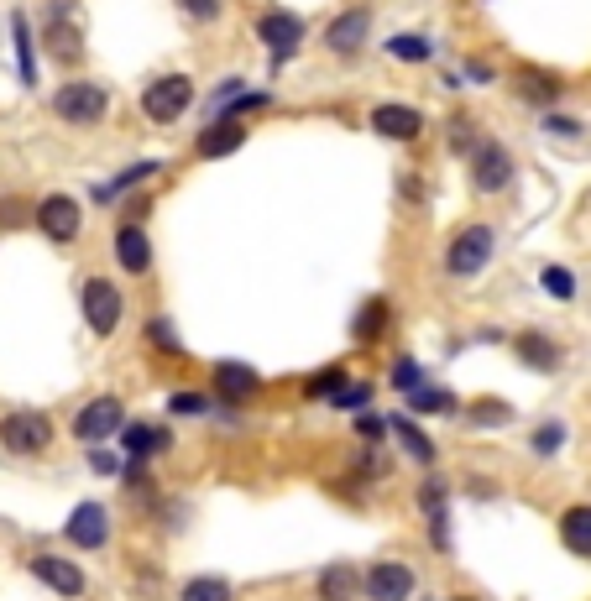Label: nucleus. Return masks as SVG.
<instances>
[{
    "label": "nucleus",
    "instance_id": "nucleus-1",
    "mask_svg": "<svg viewBox=\"0 0 591 601\" xmlns=\"http://www.w3.org/2000/svg\"><path fill=\"white\" fill-rule=\"evenodd\" d=\"M189 105H194L189 74H163V79H152L142 89V115H147V121H157V126H173Z\"/></svg>",
    "mask_w": 591,
    "mask_h": 601
},
{
    "label": "nucleus",
    "instance_id": "nucleus-2",
    "mask_svg": "<svg viewBox=\"0 0 591 601\" xmlns=\"http://www.w3.org/2000/svg\"><path fill=\"white\" fill-rule=\"evenodd\" d=\"M79 309H84V325H89V330L110 335V330L121 325L126 298H121V288L110 283V277H84V283H79Z\"/></svg>",
    "mask_w": 591,
    "mask_h": 601
},
{
    "label": "nucleus",
    "instance_id": "nucleus-3",
    "mask_svg": "<svg viewBox=\"0 0 591 601\" xmlns=\"http://www.w3.org/2000/svg\"><path fill=\"white\" fill-rule=\"evenodd\" d=\"M0 445L16 450V455H42L53 445V419L37 413V408H16V413L0 419Z\"/></svg>",
    "mask_w": 591,
    "mask_h": 601
},
{
    "label": "nucleus",
    "instance_id": "nucleus-4",
    "mask_svg": "<svg viewBox=\"0 0 591 601\" xmlns=\"http://www.w3.org/2000/svg\"><path fill=\"white\" fill-rule=\"evenodd\" d=\"M105 110H110L105 89L89 84V79H74V84H63L58 95H53V115H58V121H68V126H100Z\"/></svg>",
    "mask_w": 591,
    "mask_h": 601
},
{
    "label": "nucleus",
    "instance_id": "nucleus-5",
    "mask_svg": "<svg viewBox=\"0 0 591 601\" xmlns=\"http://www.w3.org/2000/svg\"><path fill=\"white\" fill-rule=\"evenodd\" d=\"M492 246H497L492 225H466V230H456L450 246H445V272H450V277H476V272L487 267Z\"/></svg>",
    "mask_w": 591,
    "mask_h": 601
},
{
    "label": "nucleus",
    "instance_id": "nucleus-6",
    "mask_svg": "<svg viewBox=\"0 0 591 601\" xmlns=\"http://www.w3.org/2000/svg\"><path fill=\"white\" fill-rule=\"evenodd\" d=\"M257 42L267 48L272 68H283L293 53L304 48V16H293V11H262V16H257Z\"/></svg>",
    "mask_w": 591,
    "mask_h": 601
},
{
    "label": "nucleus",
    "instance_id": "nucleus-7",
    "mask_svg": "<svg viewBox=\"0 0 591 601\" xmlns=\"http://www.w3.org/2000/svg\"><path fill=\"white\" fill-rule=\"evenodd\" d=\"M32 220H37V230H42L48 241L68 246V241L79 236V225H84V210H79V199H68V194H48V199L37 204Z\"/></svg>",
    "mask_w": 591,
    "mask_h": 601
},
{
    "label": "nucleus",
    "instance_id": "nucleus-8",
    "mask_svg": "<svg viewBox=\"0 0 591 601\" xmlns=\"http://www.w3.org/2000/svg\"><path fill=\"white\" fill-rule=\"evenodd\" d=\"M63 11H68V0H58L53 21L42 27V48H48V58H53V63L79 68V63H84V32H79V21H68Z\"/></svg>",
    "mask_w": 591,
    "mask_h": 601
},
{
    "label": "nucleus",
    "instance_id": "nucleus-9",
    "mask_svg": "<svg viewBox=\"0 0 591 601\" xmlns=\"http://www.w3.org/2000/svg\"><path fill=\"white\" fill-rule=\"evenodd\" d=\"M466 163H471V183H476L482 194H503L508 183H513V152L497 147V142H482V147L466 157Z\"/></svg>",
    "mask_w": 591,
    "mask_h": 601
},
{
    "label": "nucleus",
    "instance_id": "nucleus-10",
    "mask_svg": "<svg viewBox=\"0 0 591 601\" xmlns=\"http://www.w3.org/2000/svg\"><path fill=\"white\" fill-rule=\"evenodd\" d=\"M361 591H367L372 601H408L414 596V570L398 565V560H377L367 570V581H361Z\"/></svg>",
    "mask_w": 591,
    "mask_h": 601
},
{
    "label": "nucleus",
    "instance_id": "nucleus-11",
    "mask_svg": "<svg viewBox=\"0 0 591 601\" xmlns=\"http://www.w3.org/2000/svg\"><path fill=\"white\" fill-rule=\"evenodd\" d=\"M241 147H246V126L236 121V115H215V121L199 131V142H194V152L204 157V163L231 157V152H241Z\"/></svg>",
    "mask_w": 591,
    "mask_h": 601
},
{
    "label": "nucleus",
    "instance_id": "nucleus-12",
    "mask_svg": "<svg viewBox=\"0 0 591 601\" xmlns=\"http://www.w3.org/2000/svg\"><path fill=\"white\" fill-rule=\"evenodd\" d=\"M105 534H110V518H105L100 502H79L74 513H68V523H63V539L79 544V549H100Z\"/></svg>",
    "mask_w": 591,
    "mask_h": 601
},
{
    "label": "nucleus",
    "instance_id": "nucleus-13",
    "mask_svg": "<svg viewBox=\"0 0 591 601\" xmlns=\"http://www.w3.org/2000/svg\"><path fill=\"white\" fill-rule=\"evenodd\" d=\"M372 131L377 136H388V142H419L424 136V115L414 110V105H377L372 110Z\"/></svg>",
    "mask_w": 591,
    "mask_h": 601
},
{
    "label": "nucleus",
    "instance_id": "nucleus-14",
    "mask_svg": "<svg viewBox=\"0 0 591 601\" xmlns=\"http://www.w3.org/2000/svg\"><path fill=\"white\" fill-rule=\"evenodd\" d=\"M367 32H372V11L367 6H351V11H340L325 27V48L330 53H356L361 42H367Z\"/></svg>",
    "mask_w": 591,
    "mask_h": 601
},
{
    "label": "nucleus",
    "instance_id": "nucleus-15",
    "mask_svg": "<svg viewBox=\"0 0 591 601\" xmlns=\"http://www.w3.org/2000/svg\"><path fill=\"white\" fill-rule=\"evenodd\" d=\"M126 424V408L116 398H95V403H84L74 413V434L79 439H105V434H116Z\"/></svg>",
    "mask_w": 591,
    "mask_h": 601
},
{
    "label": "nucleus",
    "instance_id": "nucleus-16",
    "mask_svg": "<svg viewBox=\"0 0 591 601\" xmlns=\"http://www.w3.org/2000/svg\"><path fill=\"white\" fill-rule=\"evenodd\" d=\"M32 575L48 591H58V596H84V570L74 565V560H58V554H37L32 560Z\"/></svg>",
    "mask_w": 591,
    "mask_h": 601
},
{
    "label": "nucleus",
    "instance_id": "nucleus-17",
    "mask_svg": "<svg viewBox=\"0 0 591 601\" xmlns=\"http://www.w3.org/2000/svg\"><path fill=\"white\" fill-rule=\"evenodd\" d=\"M116 262H121L131 277H142V272L152 267V241H147L142 225H121V230H116Z\"/></svg>",
    "mask_w": 591,
    "mask_h": 601
},
{
    "label": "nucleus",
    "instance_id": "nucleus-18",
    "mask_svg": "<svg viewBox=\"0 0 591 601\" xmlns=\"http://www.w3.org/2000/svg\"><path fill=\"white\" fill-rule=\"evenodd\" d=\"M419 507L429 518V544L450 549V518H445V487H440V481H424V487H419Z\"/></svg>",
    "mask_w": 591,
    "mask_h": 601
},
{
    "label": "nucleus",
    "instance_id": "nucleus-19",
    "mask_svg": "<svg viewBox=\"0 0 591 601\" xmlns=\"http://www.w3.org/2000/svg\"><path fill=\"white\" fill-rule=\"evenodd\" d=\"M215 392L225 403H246L257 392V372H252V366H241V361H220L215 366Z\"/></svg>",
    "mask_w": 591,
    "mask_h": 601
},
{
    "label": "nucleus",
    "instance_id": "nucleus-20",
    "mask_svg": "<svg viewBox=\"0 0 591 601\" xmlns=\"http://www.w3.org/2000/svg\"><path fill=\"white\" fill-rule=\"evenodd\" d=\"M121 445H126L131 460H147L157 450H173V434L157 429V424H121Z\"/></svg>",
    "mask_w": 591,
    "mask_h": 601
},
{
    "label": "nucleus",
    "instance_id": "nucleus-21",
    "mask_svg": "<svg viewBox=\"0 0 591 601\" xmlns=\"http://www.w3.org/2000/svg\"><path fill=\"white\" fill-rule=\"evenodd\" d=\"M513 351H518V361H524V366H534V372H555V366H560V345L544 340L539 330H524V335L513 340Z\"/></svg>",
    "mask_w": 591,
    "mask_h": 601
},
{
    "label": "nucleus",
    "instance_id": "nucleus-22",
    "mask_svg": "<svg viewBox=\"0 0 591 601\" xmlns=\"http://www.w3.org/2000/svg\"><path fill=\"white\" fill-rule=\"evenodd\" d=\"M388 319H393L388 298H367V304L356 309V319H351V335L356 340H382L388 335Z\"/></svg>",
    "mask_w": 591,
    "mask_h": 601
},
{
    "label": "nucleus",
    "instance_id": "nucleus-23",
    "mask_svg": "<svg viewBox=\"0 0 591 601\" xmlns=\"http://www.w3.org/2000/svg\"><path fill=\"white\" fill-rule=\"evenodd\" d=\"M513 89H518V95H524L529 105H550L555 95H560V79H550V74H539V68H518V74H513Z\"/></svg>",
    "mask_w": 591,
    "mask_h": 601
},
{
    "label": "nucleus",
    "instance_id": "nucleus-24",
    "mask_svg": "<svg viewBox=\"0 0 591 601\" xmlns=\"http://www.w3.org/2000/svg\"><path fill=\"white\" fill-rule=\"evenodd\" d=\"M11 42H16V68H21V84H37V58H32V27L27 16H11Z\"/></svg>",
    "mask_w": 591,
    "mask_h": 601
},
{
    "label": "nucleus",
    "instance_id": "nucleus-25",
    "mask_svg": "<svg viewBox=\"0 0 591 601\" xmlns=\"http://www.w3.org/2000/svg\"><path fill=\"white\" fill-rule=\"evenodd\" d=\"M560 539H565V549L591 554V507H571V513L560 518Z\"/></svg>",
    "mask_w": 591,
    "mask_h": 601
},
{
    "label": "nucleus",
    "instance_id": "nucleus-26",
    "mask_svg": "<svg viewBox=\"0 0 591 601\" xmlns=\"http://www.w3.org/2000/svg\"><path fill=\"white\" fill-rule=\"evenodd\" d=\"M152 173H157V163H136V168H126V173H116V178H110L105 189H95V199H100V204H116L126 189H136V183H142V178H152Z\"/></svg>",
    "mask_w": 591,
    "mask_h": 601
},
{
    "label": "nucleus",
    "instance_id": "nucleus-27",
    "mask_svg": "<svg viewBox=\"0 0 591 601\" xmlns=\"http://www.w3.org/2000/svg\"><path fill=\"white\" fill-rule=\"evenodd\" d=\"M320 596H325V601H351V596H356V570H351V565H330V570L320 575Z\"/></svg>",
    "mask_w": 591,
    "mask_h": 601
},
{
    "label": "nucleus",
    "instance_id": "nucleus-28",
    "mask_svg": "<svg viewBox=\"0 0 591 601\" xmlns=\"http://www.w3.org/2000/svg\"><path fill=\"white\" fill-rule=\"evenodd\" d=\"M178 601H231V586H225L220 575H194Z\"/></svg>",
    "mask_w": 591,
    "mask_h": 601
},
{
    "label": "nucleus",
    "instance_id": "nucleus-29",
    "mask_svg": "<svg viewBox=\"0 0 591 601\" xmlns=\"http://www.w3.org/2000/svg\"><path fill=\"white\" fill-rule=\"evenodd\" d=\"M408 408H414V413H450L456 398H450L445 387H414V392H408Z\"/></svg>",
    "mask_w": 591,
    "mask_h": 601
},
{
    "label": "nucleus",
    "instance_id": "nucleus-30",
    "mask_svg": "<svg viewBox=\"0 0 591 601\" xmlns=\"http://www.w3.org/2000/svg\"><path fill=\"white\" fill-rule=\"evenodd\" d=\"M393 434H398V445L414 455V460H429L435 455V445H429V434H419L414 429V419H393Z\"/></svg>",
    "mask_w": 591,
    "mask_h": 601
},
{
    "label": "nucleus",
    "instance_id": "nucleus-31",
    "mask_svg": "<svg viewBox=\"0 0 591 601\" xmlns=\"http://www.w3.org/2000/svg\"><path fill=\"white\" fill-rule=\"evenodd\" d=\"M388 53H393L398 63H424V58H429V37H414V32L388 37Z\"/></svg>",
    "mask_w": 591,
    "mask_h": 601
},
{
    "label": "nucleus",
    "instance_id": "nucleus-32",
    "mask_svg": "<svg viewBox=\"0 0 591 601\" xmlns=\"http://www.w3.org/2000/svg\"><path fill=\"white\" fill-rule=\"evenodd\" d=\"M147 340L157 345V351H168V356H178V351H184V340H178V330H173V319H163V314H157L152 325H147Z\"/></svg>",
    "mask_w": 591,
    "mask_h": 601
},
{
    "label": "nucleus",
    "instance_id": "nucleus-33",
    "mask_svg": "<svg viewBox=\"0 0 591 601\" xmlns=\"http://www.w3.org/2000/svg\"><path fill=\"white\" fill-rule=\"evenodd\" d=\"M476 147H482V136H476V126L466 121V115H456V121H450V152H461V157H471Z\"/></svg>",
    "mask_w": 591,
    "mask_h": 601
},
{
    "label": "nucleus",
    "instance_id": "nucleus-34",
    "mask_svg": "<svg viewBox=\"0 0 591 601\" xmlns=\"http://www.w3.org/2000/svg\"><path fill=\"white\" fill-rule=\"evenodd\" d=\"M466 419H471V424H508V419H513V408H508V403H497V398H482V403H471Z\"/></svg>",
    "mask_w": 591,
    "mask_h": 601
},
{
    "label": "nucleus",
    "instance_id": "nucleus-35",
    "mask_svg": "<svg viewBox=\"0 0 591 601\" xmlns=\"http://www.w3.org/2000/svg\"><path fill=\"white\" fill-rule=\"evenodd\" d=\"M539 283L550 288V298H560V304H565V298L576 293V277L565 272V267H544V277H539Z\"/></svg>",
    "mask_w": 591,
    "mask_h": 601
},
{
    "label": "nucleus",
    "instance_id": "nucleus-36",
    "mask_svg": "<svg viewBox=\"0 0 591 601\" xmlns=\"http://www.w3.org/2000/svg\"><path fill=\"white\" fill-rule=\"evenodd\" d=\"M393 387H398V392L424 387V366H419V361H408V356H403V361H393Z\"/></svg>",
    "mask_w": 591,
    "mask_h": 601
},
{
    "label": "nucleus",
    "instance_id": "nucleus-37",
    "mask_svg": "<svg viewBox=\"0 0 591 601\" xmlns=\"http://www.w3.org/2000/svg\"><path fill=\"white\" fill-rule=\"evenodd\" d=\"M560 445H565V424H539L534 429V450L539 455H555Z\"/></svg>",
    "mask_w": 591,
    "mask_h": 601
},
{
    "label": "nucleus",
    "instance_id": "nucleus-38",
    "mask_svg": "<svg viewBox=\"0 0 591 601\" xmlns=\"http://www.w3.org/2000/svg\"><path fill=\"white\" fill-rule=\"evenodd\" d=\"M340 387H346V372H340V366H330V372H320V377L309 382V398H325V392H330V398H335Z\"/></svg>",
    "mask_w": 591,
    "mask_h": 601
},
{
    "label": "nucleus",
    "instance_id": "nucleus-39",
    "mask_svg": "<svg viewBox=\"0 0 591 601\" xmlns=\"http://www.w3.org/2000/svg\"><path fill=\"white\" fill-rule=\"evenodd\" d=\"M178 11L204 27V21H215V16H220V0H178Z\"/></svg>",
    "mask_w": 591,
    "mask_h": 601
},
{
    "label": "nucleus",
    "instance_id": "nucleus-40",
    "mask_svg": "<svg viewBox=\"0 0 591 601\" xmlns=\"http://www.w3.org/2000/svg\"><path fill=\"white\" fill-rule=\"evenodd\" d=\"M367 398H372V387H367V382H346V387L335 392V408H361Z\"/></svg>",
    "mask_w": 591,
    "mask_h": 601
},
{
    "label": "nucleus",
    "instance_id": "nucleus-41",
    "mask_svg": "<svg viewBox=\"0 0 591 601\" xmlns=\"http://www.w3.org/2000/svg\"><path fill=\"white\" fill-rule=\"evenodd\" d=\"M16 225H27V204H21V199H0V230H16Z\"/></svg>",
    "mask_w": 591,
    "mask_h": 601
},
{
    "label": "nucleus",
    "instance_id": "nucleus-42",
    "mask_svg": "<svg viewBox=\"0 0 591 601\" xmlns=\"http://www.w3.org/2000/svg\"><path fill=\"white\" fill-rule=\"evenodd\" d=\"M168 408H173V413H189V419H194V413H204L210 403H204L199 392H173V398H168Z\"/></svg>",
    "mask_w": 591,
    "mask_h": 601
},
{
    "label": "nucleus",
    "instance_id": "nucleus-43",
    "mask_svg": "<svg viewBox=\"0 0 591 601\" xmlns=\"http://www.w3.org/2000/svg\"><path fill=\"white\" fill-rule=\"evenodd\" d=\"M388 429H393V424H382L377 413H361V419H356V434H361V439H382Z\"/></svg>",
    "mask_w": 591,
    "mask_h": 601
},
{
    "label": "nucleus",
    "instance_id": "nucleus-44",
    "mask_svg": "<svg viewBox=\"0 0 591 601\" xmlns=\"http://www.w3.org/2000/svg\"><path fill=\"white\" fill-rule=\"evenodd\" d=\"M398 189H403V199H408V204H419V199H424V183H419L414 173H408V178L398 183Z\"/></svg>",
    "mask_w": 591,
    "mask_h": 601
},
{
    "label": "nucleus",
    "instance_id": "nucleus-45",
    "mask_svg": "<svg viewBox=\"0 0 591 601\" xmlns=\"http://www.w3.org/2000/svg\"><path fill=\"white\" fill-rule=\"evenodd\" d=\"M544 126H550V131H560V136H576V131H581L576 121H565V115H544Z\"/></svg>",
    "mask_w": 591,
    "mask_h": 601
}]
</instances>
